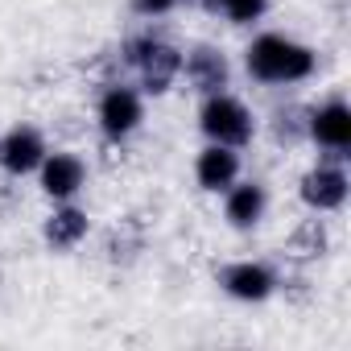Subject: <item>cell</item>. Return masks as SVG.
<instances>
[{
  "instance_id": "obj_3",
  "label": "cell",
  "mask_w": 351,
  "mask_h": 351,
  "mask_svg": "<svg viewBox=\"0 0 351 351\" xmlns=\"http://www.w3.org/2000/svg\"><path fill=\"white\" fill-rule=\"evenodd\" d=\"M199 124H203V132H207L215 145L240 149V145L252 141V112H248L236 95H228V91L207 95V104H203V112H199Z\"/></svg>"
},
{
  "instance_id": "obj_14",
  "label": "cell",
  "mask_w": 351,
  "mask_h": 351,
  "mask_svg": "<svg viewBox=\"0 0 351 351\" xmlns=\"http://www.w3.org/2000/svg\"><path fill=\"white\" fill-rule=\"evenodd\" d=\"M223 215H228V223L240 228V232L256 228L261 215H265V186H256V182L236 186V182H232V186H228V207H223Z\"/></svg>"
},
{
  "instance_id": "obj_15",
  "label": "cell",
  "mask_w": 351,
  "mask_h": 351,
  "mask_svg": "<svg viewBox=\"0 0 351 351\" xmlns=\"http://www.w3.org/2000/svg\"><path fill=\"white\" fill-rule=\"evenodd\" d=\"M83 236H87V211H79V207H58L46 219V244L58 248V252L75 248Z\"/></svg>"
},
{
  "instance_id": "obj_7",
  "label": "cell",
  "mask_w": 351,
  "mask_h": 351,
  "mask_svg": "<svg viewBox=\"0 0 351 351\" xmlns=\"http://www.w3.org/2000/svg\"><path fill=\"white\" fill-rule=\"evenodd\" d=\"M310 141H318L330 153H347V145H351V108L343 99H326L322 108H310Z\"/></svg>"
},
{
  "instance_id": "obj_10",
  "label": "cell",
  "mask_w": 351,
  "mask_h": 351,
  "mask_svg": "<svg viewBox=\"0 0 351 351\" xmlns=\"http://www.w3.org/2000/svg\"><path fill=\"white\" fill-rule=\"evenodd\" d=\"M42 191L50 199H71L83 191V178H87V169L75 153H46L42 157Z\"/></svg>"
},
{
  "instance_id": "obj_16",
  "label": "cell",
  "mask_w": 351,
  "mask_h": 351,
  "mask_svg": "<svg viewBox=\"0 0 351 351\" xmlns=\"http://www.w3.org/2000/svg\"><path fill=\"white\" fill-rule=\"evenodd\" d=\"M306 136H310V108L285 104V108L273 112V141H277V145L293 149V145H302Z\"/></svg>"
},
{
  "instance_id": "obj_6",
  "label": "cell",
  "mask_w": 351,
  "mask_h": 351,
  "mask_svg": "<svg viewBox=\"0 0 351 351\" xmlns=\"http://www.w3.org/2000/svg\"><path fill=\"white\" fill-rule=\"evenodd\" d=\"M136 124H141V99H136V91L124 87V83H112L104 91V99H99V128H104V136L124 141Z\"/></svg>"
},
{
  "instance_id": "obj_8",
  "label": "cell",
  "mask_w": 351,
  "mask_h": 351,
  "mask_svg": "<svg viewBox=\"0 0 351 351\" xmlns=\"http://www.w3.org/2000/svg\"><path fill=\"white\" fill-rule=\"evenodd\" d=\"M42 157H46V141H42V132H38V128L17 124V128H9V132H5V145H0V165H5L13 178H21V173L38 169V165H42Z\"/></svg>"
},
{
  "instance_id": "obj_1",
  "label": "cell",
  "mask_w": 351,
  "mask_h": 351,
  "mask_svg": "<svg viewBox=\"0 0 351 351\" xmlns=\"http://www.w3.org/2000/svg\"><path fill=\"white\" fill-rule=\"evenodd\" d=\"M248 75L261 83H302L314 75V50L285 34H261L248 46Z\"/></svg>"
},
{
  "instance_id": "obj_11",
  "label": "cell",
  "mask_w": 351,
  "mask_h": 351,
  "mask_svg": "<svg viewBox=\"0 0 351 351\" xmlns=\"http://www.w3.org/2000/svg\"><path fill=\"white\" fill-rule=\"evenodd\" d=\"M236 173H240V157H236L232 145H215V141H211V145L199 153L195 178H199L203 191H228V186L236 182Z\"/></svg>"
},
{
  "instance_id": "obj_13",
  "label": "cell",
  "mask_w": 351,
  "mask_h": 351,
  "mask_svg": "<svg viewBox=\"0 0 351 351\" xmlns=\"http://www.w3.org/2000/svg\"><path fill=\"white\" fill-rule=\"evenodd\" d=\"M326 248H330V232H326V223L314 215V219H302L289 236H285V256L293 261V265H310V261H318V256H326Z\"/></svg>"
},
{
  "instance_id": "obj_17",
  "label": "cell",
  "mask_w": 351,
  "mask_h": 351,
  "mask_svg": "<svg viewBox=\"0 0 351 351\" xmlns=\"http://www.w3.org/2000/svg\"><path fill=\"white\" fill-rule=\"evenodd\" d=\"M281 285V293H285V302H293V306H306L310 302V281L298 273V277H285V281H277Z\"/></svg>"
},
{
  "instance_id": "obj_18",
  "label": "cell",
  "mask_w": 351,
  "mask_h": 351,
  "mask_svg": "<svg viewBox=\"0 0 351 351\" xmlns=\"http://www.w3.org/2000/svg\"><path fill=\"white\" fill-rule=\"evenodd\" d=\"M178 0H132V9L141 13V17H161V13H169Z\"/></svg>"
},
{
  "instance_id": "obj_2",
  "label": "cell",
  "mask_w": 351,
  "mask_h": 351,
  "mask_svg": "<svg viewBox=\"0 0 351 351\" xmlns=\"http://www.w3.org/2000/svg\"><path fill=\"white\" fill-rule=\"evenodd\" d=\"M120 62H128V66L141 71V87L149 95L169 91V83L178 79V71H182V54L173 50V46H165V42H157V38H149V34L128 38L120 46Z\"/></svg>"
},
{
  "instance_id": "obj_19",
  "label": "cell",
  "mask_w": 351,
  "mask_h": 351,
  "mask_svg": "<svg viewBox=\"0 0 351 351\" xmlns=\"http://www.w3.org/2000/svg\"><path fill=\"white\" fill-rule=\"evenodd\" d=\"M0 145H5V136H0Z\"/></svg>"
},
{
  "instance_id": "obj_9",
  "label": "cell",
  "mask_w": 351,
  "mask_h": 351,
  "mask_svg": "<svg viewBox=\"0 0 351 351\" xmlns=\"http://www.w3.org/2000/svg\"><path fill=\"white\" fill-rule=\"evenodd\" d=\"M145 244H149V219L141 215V211H132V215H124L112 232H108V240H104V256H108V265H132L141 252H145Z\"/></svg>"
},
{
  "instance_id": "obj_4",
  "label": "cell",
  "mask_w": 351,
  "mask_h": 351,
  "mask_svg": "<svg viewBox=\"0 0 351 351\" xmlns=\"http://www.w3.org/2000/svg\"><path fill=\"white\" fill-rule=\"evenodd\" d=\"M302 203L310 211H339L347 203V173L339 161H318L314 169L302 173Z\"/></svg>"
},
{
  "instance_id": "obj_12",
  "label": "cell",
  "mask_w": 351,
  "mask_h": 351,
  "mask_svg": "<svg viewBox=\"0 0 351 351\" xmlns=\"http://www.w3.org/2000/svg\"><path fill=\"white\" fill-rule=\"evenodd\" d=\"M186 79H191L195 91L215 95V91L228 87V58L215 46H195L191 58H186Z\"/></svg>"
},
{
  "instance_id": "obj_5",
  "label": "cell",
  "mask_w": 351,
  "mask_h": 351,
  "mask_svg": "<svg viewBox=\"0 0 351 351\" xmlns=\"http://www.w3.org/2000/svg\"><path fill=\"white\" fill-rule=\"evenodd\" d=\"M219 285L240 302H265L277 289V273L261 261H236V265L219 269Z\"/></svg>"
}]
</instances>
